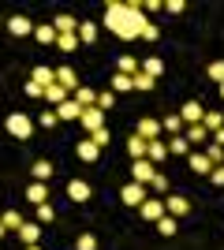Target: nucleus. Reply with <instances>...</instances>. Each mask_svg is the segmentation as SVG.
Masks as SVG:
<instances>
[{
    "label": "nucleus",
    "instance_id": "30",
    "mask_svg": "<svg viewBox=\"0 0 224 250\" xmlns=\"http://www.w3.org/2000/svg\"><path fill=\"white\" fill-rule=\"evenodd\" d=\"M56 49L60 52H75L79 49V34H56Z\"/></svg>",
    "mask_w": 224,
    "mask_h": 250
},
{
    "label": "nucleus",
    "instance_id": "15",
    "mask_svg": "<svg viewBox=\"0 0 224 250\" xmlns=\"http://www.w3.org/2000/svg\"><path fill=\"white\" fill-rule=\"evenodd\" d=\"M56 83L64 86L67 94H75V90H79V86H82V83H79V75H75L71 67H56Z\"/></svg>",
    "mask_w": 224,
    "mask_h": 250
},
{
    "label": "nucleus",
    "instance_id": "36",
    "mask_svg": "<svg viewBox=\"0 0 224 250\" xmlns=\"http://www.w3.org/2000/svg\"><path fill=\"white\" fill-rule=\"evenodd\" d=\"M205 75H209L217 86H224V60H213L209 67H205Z\"/></svg>",
    "mask_w": 224,
    "mask_h": 250
},
{
    "label": "nucleus",
    "instance_id": "28",
    "mask_svg": "<svg viewBox=\"0 0 224 250\" xmlns=\"http://www.w3.org/2000/svg\"><path fill=\"white\" fill-rule=\"evenodd\" d=\"M127 90H135V75H112V94H127Z\"/></svg>",
    "mask_w": 224,
    "mask_h": 250
},
{
    "label": "nucleus",
    "instance_id": "50",
    "mask_svg": "<svg viewBox=\"0 0 224 250\" xmlns=\"http://www.w3.org/2000/svg\"><path fill=\"white\" fill-rule=\"evenodd\" d=\"M4 231H8V228H4V224H0V239H4Z\"/></svg>",
    "mask_w": 224,
    "mask_h": 250
},
{
    "label": "nucleus",
    "instance_id": "46",
    "mask_svg": "<svg viewBox=\"0 0 224 250\" xmlns=\"http://www.w3.org/2000/svg\"><path fill=\"white\" fill-rule=\"evenodd\" d=\"M149 187L157 190V194H164V190H168V179H164V176H161V172H157V176H153V183H149Z\"/></svg>",
    "mask_w": 224,
    "mask_h": 250
},
{
    "label": "nucleus",
    "instance_id": "5",
    "mask_svg": "<svg viewBox=\"0 0 224 250\" xmlns=\"http://www.w3.org/2000/svg\"><path fill=\"white\" fill-rule=\"evenodd\" d=\"M146 198H149V194H146V187H142V183H127V187L120 190V202H123V206H131V209H139Z\"/></svg>",
    "mask_w": 224,
    "mask_h": 250
},
{
    "label": "nucleus",
    "instance_id": "14",
    "mask_svg": "<svg viewBox=\"0 0 224 250\" xmlns=\"http://www.w3.org/2000/svg\"><path fill=\"white\" fill-rule=\"evenodd\" d=\"M187 168L198 172V176H209V172H213V161H209L205 153H191V157H187Z\"/></svg>",
    "mask_w": 224,
    "mask_h": 250
},
{
    "label": "nucleus",
    "instance_id": "13",
    "mask_svg": "<svg viewBox=\"0 0 224 250\" xmlns=\"http://www.w3.org/2000/svg\"><path fill=\"white\" fill-rule=\"evenodd\" d=\"M30 172H34V183H49L56 168H53V161H45V157H41V161H34V165H30Z\"/></svg>",
    "mask_w": 224,
    "mask_h": 250
},
{
    "label": "nucleus",
    "instance_id": "12",
    "mask_svg": "<svg viewBox=\"0 0 224 250\" xmlns=\"http://www.w3.org/2000/svg\"><path fill=\"white\" fill-rule=\"evenodd\" d=\"M157 135H161V120H153V116H142V120H139V138L153 142Z\"/></svg>",
    "mask_w": 224,
    "mask_h": 250
},
{
    "label": "nucleus",
    "instance_id": "31",
    "mask_svg": "<svg viewBox=\"0 0 224 250\" xmlns=\"http://www.w3.org/2000/svg\"><path fill=\"white\" fill-rule=\"evenodd\" d=\"M56 116H60V120H79V116H82V108H79V104H75L71 97H67V101L60 104V108H56Z\"/></svg>",
    "mask_w": 224,
    "mask_h": 250
},
{
    "label": "nucleus",
    "instance_id": "3",
    "mask_svg": "<svg viewBox=\"0 0 224 250\" xmlns=\"http://www.w3.org/2000/svg\"><path fill=\"white\" fill-rule=\"evenodd\" d=\"M153 176H157V168H153V161H146V157L131 165V183H142V187H149V183H153Z\"/></svg>",
    "mask_w": 224,
    "mask_h": 250
},
{
    "label": "nucleus",
    "instance_id": "37",
    "mask_svg": "<svg viewBox=\"0 0 224 250\" xmlns=\"http://www.w3.org/2000/svg\"><path fill=\"white\" fill-rule=\"evenodd\" d=\"M112 104H116V94H112V90H101V94H97V108H101V112H108Z\"/></svg>",
    "mask_w": 224,
    "mask_h": 250
},
{
    "label": "nucleus",
    "instance_id": "10",
    "mask_svg": "<svg viewBox=\"0 0 224 250\" xmlns=\"http://www.w3.org/2000/svg\"><path fill=\"white\" fill-rule=\"evenodd\" d=\"M71 101L79 104V108H94V104H97V90H94V86H79V90L71 94Z\"/></svg>",
    "mask_w": 224,
    "mask_h": 250
},
{
    "label": "nucleus",
    "instance_id": "1",
    "mask_svg": "<svg viewBox=\"0 0 224 250\" xmlns=\"http://www.w3.org/2000/svg\"><path fill=\"white\" fill-rule=\"evenodd\" d=\"M142 22H146V15L139 4H108L105 8V26L120 38H139Z\"/></svg>",
    "mask_w": 224,
    "mask_h": 250
},
{
    "label": "nucleus",
    "instance_id": "43",
    "mask_svg": "<svg viewBox=\"0 0 224 250\" xmlns=\"http://www.w3.org/2000/svg\"><path fill=\"white\" fill-rule=\"evenodd\" d=\"M49 220H56V209L45 202V206H38V224H49Z\"/></svg>",
    "mask_w": 224,
    "mask_h": 250
},
{
    "label": "nucleus",
    "instance_id": "40",
    "mask_svg": "<svg viewBox=\"0 0 224 250\" xmlns=\"http://www.w3.org/2000/svg\"><path fill=\"white\" fill-rule=\"evenodd\" d=\"M75 250H97V239L90 235V231H82V235L75 239Z\"/></svg>",
    "mask_w": 224,
    "mask_h": 250
},
{
    "label": "nucleus",
    "instance_id": "22",
    "mask_svg": "<svg viewBox=\"0 0 224 250\" xmlns=\"http://www.w3.org/2000/svg\"><path fill=\"white\" fill-rule=\"evenodd\" d=\"M94 42H97V22L82 19L79 22V45H94Z\"/></svg>",
    "mask_w": 224,
    "mask_h": 250
},
{
    "label": "nucleus",
    "instance_id": "9",
    "mask_svg": "<svg viewBox=\"0 0 224 250\" xmlns=\"http://www.w3.org/2000/svg\"><path fill=\"white\" fill-rule=\"evenodd\" d=\"M202 116H205V108H202V104H198V101H187V104H183V108H180V120H183V124H187V127L202 124Z\"/></svg>",
    "mask_w": 224,
    "mask_h": 250
},
{
    "label": "nucleus",
    "instance_id": "26",
    "mask_svg": "<svg viewBox=\"0 0 224 250\" xmlns=\"http://www.w3.org/2000/svg\"><path fill=\"white\" fill-rule=\"evenodd\" d=\"M183 138H187L191 146H202V142H209V131H205L202 124H194V127H187V131H183Z\"/></svg>",
    "mask_w": 224,
    "mask_h": 250
},
{
    "label": "nucleus",
    "instance_id": "20",
    "mask_svg": "<svg viewBox=\"0 0 224 250\" xmlns=\"http://www.w3.org/2000/svg\"><path fill=\"white\" fill-rule=\"evenodd\" d=\"M164 146H168V153H172V157H191V142H187L183 135H172Z\"/></svg>",
    "mask_w": 224,
    "mask_h": 250
},
{
    "label": "nucleus",
    "instance_id": "6",
    "mask_svg": "<svg viewBox=\"0 0 224 250\" xmlns=\"http://www.w3.org/2000/svg\"><path fill=\"white\" fill-rule=\"evenodd\" d=\"M139 217L142 220H153V224H157L161 217H164V198H146L139 206Z\"/></svg>",
    "mask_w": 224,
    "mask_h": 250
},
{
    "label": "nucleus",
    "instance_id": "4",
    "mask_svg": "<svg viewBox=\"0 0 224 250\" xmlns=\"http://www.w3.org/2000/svg\"><path fill=\"white\" fill-rule=\"evenodd\" d=\"M79 124H82V131L86 135H94V131H101V127H105V112H101V108H82V116H79Z\"/></svg>",
    "mask_w": 224,
    "mask_h": 250
},
{
    "label": "nucleus",
    "instance_id": "52",
    "mask_svg": "<svg viewBox=\"0 0 224 250\" xmlns=\"http://www.w3.org/2000/svg\"><path fill=\"white\" fill-rule=\"evenodd\" d=\"M26 250H41V247H26Z\"/></svg>",
    "mask_w": 224,
    "mask_h": 250
},
{
    "label": "nucleus",
    "instance_id": "2",
    "mask_svg": "<svg viewBox=\"0 0 224 250\" xmlns=\"http://www.w3.org/2000/svg\"><path fill=\"white\" fill-rule=\"evenodd\" d=\"M4 127H8V135H11V138H22V142L34 135V120H30L26 112H11Z\"/></svg>",
    "mask_w": 224,
    "mask_h": 250
},
{
    "label": "nucleus",
    "instance_id": "24",
    "mask_svg": "<svg viewBox=\"0 0 224 250\" xmlns=\"http://www.w3.org/2000/svg\"><path fill=\"white\" fill-rule=\"evenodd\" d=\"M53 26H56V34H79V19L75 15H56Z\"/></svg>",
    "mask_w": 224,
    "mask_h": 250
},
{
    "label": "nucleus",
    "instance_id": "21",
    "mask_svg": "<svg viewBox=\"0 0 224 250\" xmlns=\"http://www.w3.org/2000/svg\"><path fill=\"white\" fill-rule=\"evenodd\" d=\"M34 38L41 45H56V26L53 22H38V26H34Z\"/></svg>",
    "mask_w": 224,
    "mask_h": 250
},
{
    "label": "nucleus",
    "instance_id": "32",
    "mask_svg": "<svg viewBox=\"0 0 224 250\" xmlns=\"http://www.w3.org/2000/svg\"><path fill=\"white\" fill-rule=\"evenodd\" d=\"M161 127H164L168 135H180V131H183V120H180V112H168L164 120H161Z\"/></svg>",
    "mask_w": 224,
    "mask_h": 250
},
{
    "label": "nucleus",
    "instance_id": "48",
    "mask_svg": "<svg viewBox=\"0 0 224 250\" xmlns=\"http://www.w3.org/2000/svg\"><path fill=\"white\" fill-rule=\"evenodd\" d=\"M209 179H213L217 187H224V165H217V168H213V172H209Z\"/></svg>",
    "mask_w": 224,
    "mask_h": 250
},
{
    "label": "nucleus",
    "instance_id": "41",
    "mask_svg": "<svg viewBox=\"0 0 224 250\" xmlns=\"http://www.w3.org/2000/svg\"><path fill=\"white\" fill-rule=\"evenodd\" d=\"M157 34H161V30H157V22H149V19H146V22H142V34H139V38H142V42H157Z\"/></svg>",
    "mask_w": 224,
    "mask_h": 250
},
{
    "label": "nucleus",
    "instance_id": "18",
    "mask_svg": "<svg viewBox=\"0 0 224 250\" xmlns=\"http://www.w3.org/2000/svg\"><path fill=\"white\" fill-rule=\"evenodd\" d=\"M45 101H49V108H60V104L67 101V90L60 83H53V86H45Z\"/></svg>",
    "mask_w": 224,
    "mask_h": 250
},
{
    "label": "nucleus",
    "instance_id": "38",
    "mask_svg": "<svg viewBox=\"0 0 224 250\" xmlns=\"http://www.w3.org/2000/svg\"><path fill=\"white\" fill-rule=\"evenodd\" d=\"M38 124H41V127H49V131H53V127L60 124V116H56V108H45V112L38 116Z\"/></svg>",
    "mask_w": 224,
    "mask_h": 250
},
{
    "label": "nucleus",
    "instance_id": "16",
    "mask_svg": "<svg viewBox=\"0 0 224 250\" xmlns=\"http://www.w3.org/2000/svg\"><path fill=\"white\" fill-rule=\"evenodd\" d=\"M26 202L30 206H45L49 202V183H30L26 187Z\"/></svg>",
    "mask_w": 224,
    "mask_h": 250
},
{
    "label": "nucleus",
    "instance_id": "35",
    "mask_svg": "<svg viewBox=\"0 0 224 250\" xmlns=\"http://www.w3.org/2000/svg\"><path fill=\"white\" fill-rule=\"evenodd\" d=\"M157 231H161V235H176V231H180V224H176V217H168V213H164V217L157 220Z\"/></svg>",
    "mask_w": 224,
    "mask_h": 250
},
{
    "label": "nucleus",
    "instance_id": "33",
    "mask_svg": "<svg viewBox=\"0 0 224 250\" xmlns=\"http://www.w3.org/2000/svg\"><path fill=\"white\" fill-rule=\"evenodd\" d=\"M0 224H4L8 231H19L22 228V217L15 213V209H8V213H0Z\"/></svg>",
    "mask_w": 224,
    "mask_h": 250
},
{
    "label": "nucleus",
    "instance_id": "39",
    "mask_svg": "<svg viewBox=\"0 0 224 250\" xmlns=\"http://www.w3.org/2000/svg\"><path fill=\"white\" fill-rule=\"evenodd\" d=\"M205 157H209L213 165H224V146H217L213 138H209V149H205Z\"/></svg>",
    "mask_w": 224,
    "mask_h": 250
},
{
    "label": "nucleus",
    "instance_id": "23",
    "mask_svg": "<svg viewBox=\"0 0 224 250\" xmlns=\"http://www.w3.org/2000/svg\"><path fill=\"white\" fill-rule=\"evenodd\" d=\"M139 71H142V75H149V79H157V75H164V60H161V56H146Z\"/></svg>",
    "mask_w": 224,
    "mask_h": 250
},
{
    "label": "nucleus",
    "instance_id": "29",
    "mask_svg": "<svg viewBox=\"0 0 224 250\" xmlns=\"http://www.w3.org/2000/svg\"><path fill=\"white\" fill-rule=\"evenodd\" d=\"M75 153H79V161H97V153H101V149H97L90 138H82V142L75 146Z\"/></svg>",
    "mask_w": 224,
    "mask_h": 250
},
{
    "label": "nucleus",
    "instance_id": "25",
    "mask_svg": "<svg viewBox=\"0 0 224 250\" xmlns=\"http://www.w3.org/2000/svg\"><path fill=\"white\" fill-rule=\"evenodd\" d=\"M202 127L209 131V138H213L217 131H224V112H205L202 116Z\"/></svg>",
    "mask_w": 224,
    "mask_h": 250
},
{
    "label": "nucleus",
    "instance_id": "11",
    "mask_svg": "<svg viewBox=\"0 0 224 250\" xmlns=\"http://www.w3.org/2000/svg\"><path fill=\"white\" fill-rule=\"evenodd\" d=\"M8 34H15V38H26V34H34V22L26 19V15H11V19H8Z\"/></svg>",
    "mask_w": 224,
    "mask_h": 250
},
{
    "label": "nucleus",
    "instance_id": "19",
    "mask_svg": "<svg viewBox=\"0 0 224 250\" xmlns=\"http://www.w3.org/2000/svg\"><path fill=\"white\" fill-rule=\"evenodd\" d=\"M30 83H38V86L45 90V86L56 83V71H53V67H45V63H38V67H34V75H30Z\"/></svg>",
    "mask_w": 224,
    "mask_h": 250
},
{
    "label": "nucleus",
    "instance_id": "8",
    "mask_svg": "<svg viewBox=\"0 0 224 250\" xmlns=\"http://www.w3.org/2000/svg\"><path fill=\"white\" fill-rule=\"evenodd\" d=\"M67 198L82 206V202L94 198V190H90V183H82V179H71V183H67Z\"/></svg>",
    "mask_w": 224,
    "mask_h": 250
},
{
    "label": "nucleus",
    "instance_id": "34",
    "mask_svg": "<svg viewBox=\"0 0 224 250\" xmlns=\"http://www.w3.org/2000/svg\"><path fill=\"white\" fill-rule=\"evenodd\" d=\"M127 153L135 157V161H142V157H146V138H139V135L127 138Z\"/></svg>",
    "mask_w": 224,
    "mask_h": 250
},
{
    "label": "nucleus",
    "instance_id": "45",
    "mask_svg": "<svg viewBox=\"0 0 224 250\" xmlns=\"http://www.w3.org/2000/svg\"><path fill=\"white\" fill-rule=\"evenodd\" d=\"M153 86H157V79H149V75H135V90H153Z\"/></svg>",
    "mask_w": 224,
    "mask_h": 250
},
{
    "label": "nucleus",
    "instance_id": "44",
    "mask_svg": "<svg viewBox=\"0 0 224 250\" xmlns=\"http://www.w3.org/2000/svg\"><path fill=\"white\" fill-rule=\"evenodd\" d=\"M120 75H139V63H135V56H123V60H120Z\"/></svg>",
    "mask_w": 224,
    "mask_h": 250
},
{
    "label": "nucleus",
    "instance_id": "51",
    "mask_svg": "<svg viewBox=\"0 0 224 250\" xmlns=\"http://www.w3.org/2000/svg\"><path fill=\"white\" fill-rule=\"evenodd\" d=\"M221 101H224V86H221Z\"/></svg>",
    "mask_w": 224,
    "mask_h": 250
},
{
    "label": "nucleus",
    "instance_id": "47",
    "mask_svg": "<svg viewBox=\"0 0 224 250\" xmlns=\"http://www.w3.org/2000/svg\"><path fill=\"white\" fill-rule=\"evenodd\" d=\"M183 8H187L183 0H172V4H164V11H168V15H183Z\"/></svg>",
    "mask_w": 224,
    "mask_h": 250
},
{
    "label": "nucleus",
    "instance_id": "7",
    "mask_svg": "<svg viewBox=\"0 0 224 250\" xmlns=\"http://www.w3.org/2000/svg\"><path fill=\"white\" fill-rule=\"evenodd\" d=\"M164 213H168V217H187V213H191V202L183 198V194H168V198H164Z\"/></svg>",
    "mask_w": 224,
    "mask_h": 250
},
{
    "label": "nucleus",
    "instance_id": "27",
    "mask_svg": "<svg viewBox=\"0 0 224 250\" xmlns=\"http://www.w3.org/2000/svg\"><path fill=\"white\" fill-rule=\"evenodd\" d=\"M168 157V146L161 142V138H153V142H146V161H164Z\"/></svg>",
    "mask_w": 224,
    "mask_h": 250
},
{
    "label": "nucleus",
    "instance_id": "49",
    "mask_svg": "<svg viewBox=\"0 0 224 250\" xmlns=\"http://www.w3.org/2000/svg\"><path fill=\"white\" fill-rule=\"evenodd\" d=\"M26 97H45V90L38 83H26Z\"/></svg>",
    "mask_w": 224,
    "mask_h": 250
},
{
    "label": "nucleus",
    "instance_id": "17",
    "mask_svg": "<svg viewBox=\"0 0 224 250\" xmlns=\"http://www.w3.org/2000/svg\"><path fill=\"white\" fill-rule=\"evenodd\" d=\"M19 239L26 243V247H38V239H41V224H30V220H22V228H19Z\"/></svg>",
    "mask_w": 224,
    "mask_h": 250
},
{
    "label": "nucleus",
    "instance_id": "42",
    "mask_svg": "<svg viewBox=\"0 0 224 250\" xmlns=\"http://www.w3.org/2000/svg\"><path fill=\"white\" fill-rule=\"evenodd\" d=\"M90 142H94L97 149H101V146H108V142H112V135H108V127H101V131H94V135H90Z\"/></svg>",
    "mask_w": 224,
    "mask_h": 250
}]
</instances>
